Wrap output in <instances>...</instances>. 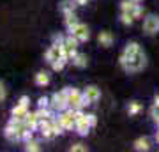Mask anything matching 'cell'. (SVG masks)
Listing matches in <instances>:
<instances>
[{"mask_svg":"<svg viewBox=\"0 0 159 152\" xmlns=\"http://www.w3.org/2000/svg\"><path fill=\"white\" fill-rule=\"evenodd\" d=\"M120 64H122L124 69L129 71V73H134V71H140V69L145 67V55L140 51V46H138L136 43L127 44L124 55L120 58Z\"/></svg>","mask_w":159,"mask_h":152,"instance_id":"obj_1","label":"cell"},{"mask_svg":"<svg viewBox=\"0 0 159 152\" xmlns=\"http://www.w3.org/2000/svg\"><path fill=\"white\" fill-rule=\"evenodd\" d=\"M89 124H90V118L87 115H81V113H76V129H78L80 135H87L89 133Z\"/></svg>","mask_w":159,"mask_h":152,"instance_id":"obj_2","label":"cell"},{"mask_svg":"<svg viewBox=\"0 0 159 152\" xmlns=\"http://www.w3.org/2000/svg\"><path fill=\"white\" fill-rule=\"evenodd\" d=\"M143 30H145L148 35L156 34L159 30V18L157 16H148L147 20H145V23H143Z\"/></svg>","mask_w":159,"mask_h":152,"instance_id":"obj_3","label":"cell"},{"mask_svg":"<svg viewBox=\"0 0 159 152\" xmlns=\"http://www.w3.org/2000/svg\"><path fill=\"white\" fill-rule=\"evenodd\" d=\"M73 35H76L80 41H87L89 39V28L85 27V25H76V27L73 28Z\"/></svg>","mask_w":159,"mask_h":152,"instance_id":"obj_4","label":"cell"},{"mask_svg":"<svg viewBox=\"0 0 159 152\" xmlns=\"http://www.w3.org/2000/svg\"><path fill=\"white\" fill-rule=\"evenodd\" d=\"M25 113H27V97H21L20 104L12 108V115H14L16 118H23Z\"/></svg>","mask_w":159,"mask_h":152,"instance_id":"obj_5","label":"cell"},{"mask_svg":"<svg viewBox=\"0 0 159 152\" xmlns=\"http://www.w3.org/2000/svg\"><path fill=\"white\" fill-rule=\"evenodd\" d=\"M60 124H62L66 129H71L73 124H76V117L73 118V113H64L62 117H60Z\"/></svg>","mask_w":159,"mask_h":152,"instance_id":"obj_6","label":"cell"},{"mask_svg":"<svg viewBox=\"0 0 159 152\" xmlns=\"http://www.w3.org/2000/svg\"><path fill=\"white\" fill-rule=\"evenodd\" d=\"M85 97L89 99V103H96L97 99H99V90H97L96 87H89V89L85 90Z\"/></svg>","mask_w":159,"mask_h":152,"instance_id":"obj_7","label":"cell"},{"mask_svg":"<svg viewBox=\"0 0 159 152\" xmlns=\"http://www.w3.org/2000/svg\"><path fill=\"white\" fill-rule=\"evenodd\" d=\"M111 41H113V37H111L110 32H101V34H99V43H101L102 46H110Z\"/></svg>","mask_w":159,"mask_h":152,"instance_id":"obj_8","label":"cell"},{"mask_svg":"<svg viewBox=\"0 0 159 152\" xmlns=\"http://www.w3.org/2000/svg\"><path fill=\"white\" fill-rule=\"evenodd\" d=\"M134 149H136V150H148V149H150V145H148V140H147V138H140V140H136V143H134Z\"/></svg>","mask_w":159,"mask_h":152,"instance_id":"obj_9","label":"cell"},{"mask_svg":"<svg viewBox=\"0 0 159 152\" xmlns=\"http://www.w3.org/2000/svg\"><path fill=\"white\" fill-rule=\"evenodd\" d=\"M66 16H67L66 23H67V27H69V28H74L76 25H78V21H76V16H74L73 12H66Z\"/></svg>","mask_w":159,"mask_h":152,"instance_id":"obj_10","label":"cell"},{"mask_svg":"<svg viewBox=\"0 0 159 152\" xmlns=\"http://www.w3.org/2000/svg\"><path fill=\"white\" fill-rule=\"evenodd\" d=\"M35 81H37L39 85H46L48 81H50V78H48V74L46 73H39L37 76H35Z\"/></svg>","mask_w":159,"mask_h":152,"instance_id":"obj_11","label":"cell"},{"mask_svg":"<svg viewBox=\"0 0 159 152\" xmlns=\"http://www.w3.org/2000/svg\"><path fill=\"white\" fill-rule=\"evenodd\" d=\"M73 62H74V66H78V67H83V66L87 64V58H85L83 55H76Z\"/></svg>","mask_w":159,"mask_h":152,"instance_id":"obj_12","label":"cell"},{"mask_svg":"<svg viewBox=\"0 0 159 152\" xmlns=\"http://www.w3.org/2000/svg\"><path fill=\"white\" fill-rule=\"evenodd\" d=\"M133 20H134V18L131 16V14H127V12H122V23H125V25H131V23H133Z\"/></svg>","mask_w":159,"mask_h":152,"instance_id":"obj_13","label":"cell"},{"mask_svg":"<svg viewBox=\"0 0 159 152\" xmlns=\"http://www.w3.org/2000/svg\"><path fill=\"white\" fill-rule=\"evenodd\" d=\"M140 112V104L138 103H131L129 104V113H138Z\"/></svg>","mask_w":159,"mask_h":152,"instance_id":"obj_14","label":"cell"},{"mask_svg":"<svg viewBox=\"0 0 159 152\" xmlns=\"http://www.w3.org/2000/svg\"><path fill=\"white\" fill-rule=\"evenodd\" d=\"M6 99V89H4V85L0 81V101H4Z\"/></svg>","mask_w":159,"mask_h":152,"instance_id":"obj_15","label":"cell"},{"mask_svg":"<svg viewBox=\"0 0 159 152\" xmlns=\"http://www.w3.org/2000/svg\"><path fill=\"white\" fill-rule=\"evenodd\" d=\"M27 150H39V147H37V143H35V141H32V143H29V145H27Z\"/></svg>","mask_w":159,"mask_h":152,"instance_id":"obj_16","label":"cell"},{"mask_svg":"<svg viewBox=\"0 0 159 152\" xmlns=\"http://www.w3.org/2000/svg\"><path fill=\"white\" fill-rule=\"evenodd\" d=\"M71 150H87V149L83 145H73L71 147Z\"/></svg>","mask_w":159,"mask_h":152,"instance_id":"obj_17","label":"cell"}]
</instances>
